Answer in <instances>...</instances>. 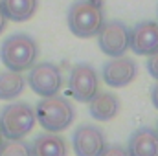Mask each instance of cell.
<instances>
[{
    "label": "cell",
    "instance_id": "cell-1",
    "mask_svg": "<svg viewBox=\"0 0 158 156\" xmlns=\"http://www.w3.org/2000/svg\"><path fill=\"white\" fill-rule=\"evenodd\" d=\"M39 57V44L28 33L9 35L0 46V61L6 70L26 72L30 70Z\"/></svg>",
    "mask_w": 158,
    "mask_h": 156
},
{
    "label": "cell",
    "instance_id": "cell-2",
    "mask_svg": "<svg viewBox=\"0 0 158 156\" xmlns=\"http://www.w3.org/2000/svg\"><path fill=\"white\" fill-rule=\"evenodd\" d=\"M66 22L70 31L79 39H92L98 35L101 26L105 24V15L101 9V2L98 0H76L66 15Z\"/></svg>",
    "mask_w": 158,
    "mask_h": 156
},
{
    "label": "cell",
    "instance_id": "cell-3",
    "mask_svg": "<svg viewBox=\"0 0 158 156\" xmlns=\"http://www.w3.org/2000/svg\"><path fill=\"white\" fill-rule=\"evenodd\" d=\"M35 119L46 132H61L74 123L76 109L63 96L42 97L35 105Z\"/></svg>",
    "mask_w": 158,
    "mask_h": 156
},
{
    "label": "cell",
    "instance_id": "cell-4",
    "mask_svg": "<svg viewBox=\"0 0 158 156\" xmlns=\"http://www.w3.org/2000/svg\"><path fill=\"white\" fill-rule=\"evenodd\" d=\"M35 110L26 101H13L0 112V130L6 140H22L35 127Z\"/></svg>",
    "mask_w": 158,
    "mask_h": 156
},
{
    "label": "cell",
    "instance_id": "cell-5",
    "mask_svg": "<svg viewBox=\"0 0 158 156\" xmlns=\"http://www.w3.org/2000/svg\"><path fill=\"white\" fill-rule=\"evenodd\" d=\"M28 84L33 90V94H37L40 97H50V96H57L59 90L63 88V74L61 68L53 63H37L30 68L28 74Z\"/></svg>",
    "mask_w": 158,
    "mask_h": 156
},
{
    "label": "cell",
    "instance_id": "cell-6",
    "mask_svg": "<svg viewBox=\"0 0 158 156\" xmlns=\"http://www.w3.org/2000/svg\"><path fill=\"white\" fill-rule=\"evenodd\" d=\"M98 88H99V77H98V72L90 64L81 63L72 68L70 77H68V92L76 101L88 103L99 92Z\"/></svg>",
    "mask_w": 158,
    "mask_h": 156
},
{
    "label": "cell",
    "instance_id": "cell-7",
    "mask_svg": "<svg viewBox=\"0 0 158 156\" xmlns=\"http://www.w3.org/2000/svg\"><path fill=\"white\" fill-rule=\"evenodd\" d=\"M99 50L109 57H121L129 50V28L119 20H109L98 31Z\"/></svg>",
    "mask_w": 158,
    "mask_h": 156
},
{
    "label": "cell",
    "instance_id": "cell-8",
    "mask_svg": "<svg viewBox=\"0 0 158 156\" xmlns=\"http://www.w3.org/2000/svg\"><path fill=\"white\" fill-rule=\"evenodd\" d=\"M103 81L112 88L129 86L138 76V64L131 57H112L103 64Z\"/></svg>",
    "mask_w": 158,
    "mask_h": 156
},
{
    "label": "cell",
    "instance_id": "cell-9",
    "mask_svg": "<svg viewBox=\"0 0 158 156\" xmlns=\"http://www.w3.org/2000/svg\"><path fill=\"white\" fill-rule=\"evenodd\" d=\"M72 145L76 156H99L107 145V138L99 127L81 125L74 130Z\"/></svg>",
    "mask_w": 158,
    "mask_h": 156
},
{
    "label": "cell",
    "instance_id": "cell-10",
    "mask_svg": "<svg viewBox=\"0 0 158 156\" xmlns=\"http://www.w3.org/2000/svg\"><path fill=\"white\" fill-rule=\"evenodd\" d=\"M129 48L136 55H153L158 51V22L142 20L129 30Z\"/></svg>",
    "mask_w": 158,
    "mask_h": 156
},
{
    "label": "cell",
    "instance_id": "cell-11",
    "mask_svg": "<svg viewBox=\"0 0 158 156\" xmlns=\"http://www.w3.org/2000/svg\"><path fill=\"white\" fill-rule=\"evenodd\" d=\"M125 149L129 156H158V132L149 127L134 130Z\"/></svg>",
    "mask_w": 158,
    "mask_h": 156
},
{
    "label": "cell",
    "instance_id": "cell-12",
    "mask_svg": "<svg viewBox=\"0 0 158 156\" xmlns=\"http://www.w3.org/2000/svg\"><path fill=\"white\" fill-rule=\"evenodd\" d=\"M31 156H68V145L59 132H40L30 143Z\"/></svg>",
    "mask_w": 158,
    "mask_h": 156
},
{
    "label": "cell",
    "instance_id": "cell-13",
    "mask_svg": "<svg viewBox=\"0 0 158 156\" xmlns=\"http://www.w3.org/2000/svg\"><path fill=\"white\" fill-rule=\"evenodd\" d=\"M88 110L96 121H110L119 112V99L110 92H98L88 101Z\"/></svg>",
    "mask_w": 158,
    "mask_h": 156
},
{
    "label": "cell",
    "instance_id": "cell-14",
    "mask_svg": "<svg viewBox=\"0 0 158 156\" xmlns=\"http://www.w3.org/2000/svg\"><path fill=\"white\" fill-rule=\"evenodd\" d=\"M0 7L7 20L26 22L37 13L39 0H0Z\"/></svg>",
    "mask_w": 158,
    "mask_h": 156
},
{
    "label": "cell",
    "instance_id": "cell-15",
    "mask_svg": "<svg viewBox=\"0 0 158 156\" xmlns=\"http://www.w3.org/2000/svg\"><path fill=\"white\" fill-rule=\"evenodd\" d=\"M26 88V79L20 72L4 70L0 72V99L2 101H13L17 99Z\"/></svg>",
    "mask_w": 158,
    "mask_h": 156
},
{
    "label": "cell",
    "instance_id": "cell-16",
    "mask_svg": "<svg viewBox=\"0 0 158 156\" xmlns=\"http://www.w3.org/2000/svg\"><path fill=\"white\" fill-rule=\"evenodd\" d=\"M0 156H31L30 143L24 140H6L0 145Z\"/></svg>",
    "mask_w": 158,
    "mask_h": 156
},
{
    "label": "cell",
    "instance_id": "cell-17",
    "mask_svg": "<svg viewBox=\"0 0 158 156\" xmlns=\"http://www.w3.org/2000/svg\"><path fill=\"white\" fill-rule=\"evenodd\" d=\"M99 156H129L127 149L123 145H118V143H112V145H105L103 153Z\"/></svg>",
    "mask_w": 158,
    "mask_h": 156
},
{
    "label": "cell",
    "instance_id": "cell-18",
    "mask_svg": "<svg viewBox=\"0 0 158 156\" xmlns=\"http://www.w3.org/2000/svg\"><path fill=\"white\" fill-rule=\"evenodd\" d=\"M147 72H149V76L153 79L158 81V51L149 55V59H147Z\"/></svg>",
    "mask_w": 158,
    "mask_h": 156
},
{
    "label": "cell",
    "instance_id": "cell-19",
    "mask_svg": "<svg viewBox=\"0 0 158 156\" xmlns=\"http://www.w3.org/2000/svg\"><path fill=\"white\" fill-rule=\"evenodd\" d=\"M151 101H153V107L158 110V81H156V84L151 88Z\"/></svg>",
    "mask_w": 158,
    "mask_h": 156
},
{
    "label": "cell",
    "instance_id": "cell-20",
    "mask_svg": "<svg viewBox=\"0 0 158 156\" xmlns=\"http://www.w3.org/2000/svg\"><path fill=\"white\" fill-rule=\"evenodd\" d=\"M6 24H7V18H6L4 11H2V7H0V35H2L4 30H6Z\"/></svg>",
    "mask_w": 158,
    "mask_h": 156
},
{
    "label": "cell",
    "instance_id": "cell-21",
    "mask_svg": "<svg viewBox=\"0 0 158 156\" xmlns=\"http://www.w3.org/2000/svg\"><path fill=\"white\" fill-rule=\"evenodd\" d=\"M4 143V134H2V130H0V145Z\"/></svg>",
    "mask_w": 158,
    "mask_h": 156
},
{
    "label": "cell",
    "instance_id": "cell-22",
    "mask_svg": "<svg viewBox=\"0 0 158 156\" xmlns=\"http://www.w3.org/2000/svg\"><path fill=\"white\" fill-rule=\"evenodd\" d=\"M155 130H156V132H158V125H156V129H155Z\"/></svg>",
    "mask_w": 158,
    "mask_h": 156
},
{
    "label": "cell",
    "instance_id": "cell-23",
    "mask_svg": "<svg viewBox=\"0 0 158 156\" xmlns=\"http://www.w3.org/2000/svg\"><path fill=\"white\" fill-rule=\"evenodd\" d=\"M156 15H158V11H156Z\"/></svg>",
    "mask_w": 158,
    "mask_h": 156
}]
</instances>
